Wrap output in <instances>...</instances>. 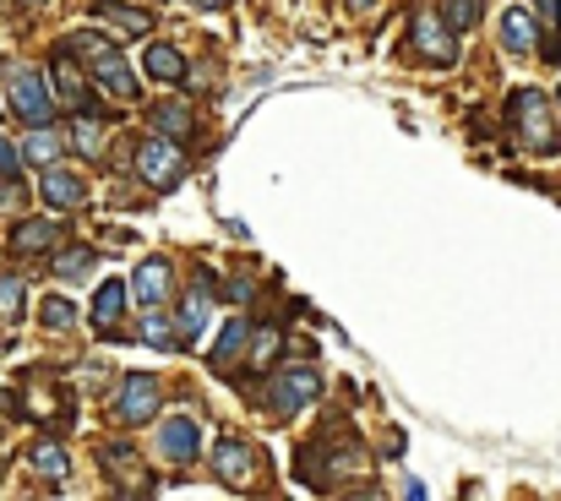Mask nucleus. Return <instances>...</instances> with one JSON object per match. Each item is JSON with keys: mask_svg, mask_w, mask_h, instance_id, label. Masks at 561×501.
<instances>
[{"mask_svg": "<svg viewBox=\"0 0 561 501\" xmlns=\"http://www.w3.org/2000/svg\"><path fill=\"white\" fill-rule=\"evenodd\" d=\"M23 153H28V164L50 170V164L61 159V131H50V121H45V126H39V131L28 137V148H23Z\"/></svg>", "mask_w": 561, "mask_h": 501, "instance_id": "obj_24", "label": "nucleus"}, {"mask_svg": "<svg viewBox=\"0 0 561 501\" xmlns=\"http://www.w3.org/2000/svg\"><path fill=\"white\" fill-rule=\"evenodd\" d=\"M94 23H115L121 34H132V39H142L148 28H153V12H137V7H126V0H94Z\"/></svg>", "mask_w": 561, "mask_h": 501, "instance_id": "obj_16", "label": "nucleus"}, {"mask_svg": "<svg viewBox=\"0 0 561 501\" xmlns=\"http://www.w3.org/2000/svg\"><path fill=\"white\" fill-rule=\"evenodd\" d=\"M148 121H153L164 137H186V131H191V110H186V104H159Z\"/></svg>", "mask_w": 561, "mask_h": 501, "instance_id": "obj_28", "label": "nucleus"}, {"mask_svg": "<svg viewBox=\"0 0 561 501\" xmlns=\"http://www.w3.org/2000/svg\"><path fill=\"white\" fill-rule=\"evenodd\" d=\"M0 208H23V186H17V180H12V186L0 180Z\"/></svg>", "mask_w": 561, "mask_h": 501, "instance_id": "obj_33", "label": "nucleus"}, {"mask_svg": "<svg viewBox=\"0 0 561 501\" xmlns=\"http://www.w3.org/2000/svg\"><path fill=\"white\" fill-rule=\"evenodd\" d=\"M191 7H202V12H213V7H224V0H191Z\"/></svg>", "mask_w": 561, "mask_h": 501, "instance_id": "obj_36", "label": "nucleus"}, {"mask_svg": "<svg viewBox=\"0 0 561 501\" xmlns=\"http://www.w3.org/2000/svg\"><path fill=\"white\" fill-rule=\"evenodd\" d=\"M501 45H507L512 55H528V50L539 45V23H534L528 7H507V12H501Z\"/></svg>", "mask_w": 561, "mask_h": 501, "instance_id": "obj_17", "label": "nucleus"}, {"mask_svg": "<svg viewBox=\"0 0 561 501\" xmlns=\"http://www.w3.org/2000/svg\"><path fill=\"white\" fill-rule=\"evenodd\" d=\"M72 131H77L72 142H77V153H83V159H99V153H104V126H99L88 110L77 115V126H72Z\"/></svg>", "mask_w": 561, "mask_h": 501, "instance_id": "obj_27", "label": "nucleus"}, {"mask_svg": "<svg viewBox=\"0 0 561 501\" xmlns=\"http://www.w3.org/2000/svg\"><path fill=\"white\" fill-rule=\"evenodd\" d=\"M28 7H45V0H28Z\"/></svg>", "mask_w": 561, "mask_h": 501, "instance_id": "obj_38", "label": "nucleus"}, {"mask_svg": "<svg viewBox=\"0 0 561 501\" xmlns=\"http://www.w3.org/2000/svg\"><path fill=\"white\" fill-rule=\"evenodd\" d=\"M88 262H94V251H88V246H72V251H61V256H55V273H61V278H83V273H88Z\"/></svg>", "mask_w": 561, "mask_h": 501, "instance_id": "obj_31", "label": "nucleus"}, {"mask_svg": "<svg viewBox=\"0 0 561 501\" xmlns=\"http://www.w3.org/2000/svg\"><path fill=\"white\" fill-rule=\"evenodd\" d=\"M142 338H148L153 349H175V343H180V327H170L159 311H142Z\"/></svg>", "mask_w": 561, "mask_h": 501, "instance_id": "obj_29", "label": "nucleus"}, {"mask_svg": "<svg viewBox=\"0 0 561 501\" xmlns=\"http://www.w3.org/2000/svg\"><path fill=\"white\" fill-rule=\"evenodd\" d=\"M132 295H137V311H159L164 295H170V262H164V256L137 262V273H132Z\"/></svg>", "mask_w": 561, "mask_h": 501, "instance_id": "obj_13", "label": "nucleus"}, {"mask_svg": "<svg viewBox=\"0 0 561 501\" xmlns=\"http://www.w3.org/2000/svg\"><path fill=\"white\" fill-rule=\"evenodd\" d=\"M7 110L23 115V121H34V126L50 121L55 99H50V88H45V77L34 66H7Z\"/></svg>", "mask_w": 561, "mask_h": 501, "instance_id": "obj_5", "label": "nucleus"}, {"mask_svg": "<svg viewBox=\"0 0 561 501\" xmlns=\"http://www.w3.org/2000/svg\"><path fill=\"white\" fill-rule=\"evenodd\" d=\"M50 77H55V93H61V104L83 115V110H88V77H83V66H77V50H72V45L55 55Z\"/></svg>", "mask_w": 561, "mask_h": 501, "instance_id": "obj_11", "label": "nucleus"}, {"mask_svg": "<svg viewBox=\"0 0 561 501\" xmlns=\"http://www.w3.org/2000/svg\"><path fill=\"white\" fill-rule=\"evenodd\" d=\"M539 17H545V23H561V0H539Z\"/></svg>", "mask_w": 561, "mask_h": 501, "instance_id": "obj_34", "label": "nucleus"}, {"mask_svg": "<svg viewBox=\"0 0 561 501\" xmlns=\"http://www.w3.org/2000/svg\"><path fill=\"white\" fill-rule=\"evenodd\" d=\"M99 463L121 479V485H148V474H142V458H137V447L132 441H110L104 452H99Z\"/></svg>", "mask_w": 561, "mask_h": 501, "instance_id": "obj_20", "label": "nucleus"}, {"mask_svg": "<svg viewBox=\"0 0 561 501\" xmlns=\"http://www.w3.org/2000/svg\"><path fill=\"white\" fill-rule=\"evenodd\" d=\"M409 39H414L420 61H431V66H452L458 61V28L441 17V7H420L414 23H409Z\"/></svg>", "mask_w": 561, "mask_h": 501, "instance_id": "obj_4", "label": "nucleus"}, {"mask_svg": "<svg viewBox=\"0 0 561 501\" xmlns=\"http://www.w3.org/2000/svg\"><path fill=\"white\" fill-rule=\"evenodd\" d=\"M137 175H142V186H153V191H175V186L186 180V153H180L170 137H148V142L137 148Z\"/></svg>", "mask_w": 561, "mask_h": 501, "instance_id": "obj_6", "label": "nucleus"}, {"mask_svg": "<svg viewBox=\"0 0 561 501\" xmlns=\"http://www.w3.org/2000/svg\"><path fill=\"white\" fill-rule=\"evenodd\" d=\"M278 349H284V333L278 327H262V333H251V349H246V360H251V371L262 376L273 360H278Z\"/></svg>", "mask_w": 561, "mask_h": 501, "instance_id": "obj_23", "label": "nucleus"}, {"mask_svg": "<svg viewBox=\"0 0 561 501\" xmlns=\"http://www.w3.org/2000/svg\"><path fill=\"white\" fill-rule=\"evenodd\" d=\"M23 159H28V153H17V148H12V137H0V180H17Z\"/></svg>", "mask_w": 561, "mask_h": 501, "instance_id": "obj_32", "label": "nucleus"}, {"mask_svg": "<svg viewBox=\"0 0 561 501\" xmlns=\"http://www.w3.org/2000/svg\"><path fill=\"white\" fill-rule=\"evenodd\" d=\"M213 468H219V479L235 485V490H257V479H262V458H257V447L240 441V436H224V441L213 447Z\"/></svg>", "mask_w": 561, "mask_h": 501, "instance_id": "obj_8", "label": "nucleus"}, {"mask_svg": "<svg viewBox=\"0 0 561 501\" xmlns=\"http://www.w3.org/2000/svg\"><path fill=\"white\" fill-rule=\"evenodd\" d=\"M39 197H45L50 208H61V213H66V208H83V202H88V186H83L77 175H66V170H55V164H50V170L39 175Z\"/></svg>", "mask_w": 561, "mask_h": 501, "instance_id": "obj_15", "label": "nucleus"}, {"mask_svg": "<svg viewBox=\"0 0 561 501\" xmlns=\"http://www.w3.org/2000/svg\"><path fill=\"white\" fill-rule=\"evenodd\" d=\"M441 17L452 28H474L479 23V0H441Z\"/></svg>", "mask_w": 561, "mask_h": 501, "instance_id": "obj_30", "label": "nucleus"}, {"mask_svg": "<svg viewBox=\"0 0 561 501\" xmlns=\"http://www.w3.org/2000/svg\"><path fill=\"white\" fill-rule=\"evenodd\" d=\"M66 240V218H28L12 229V251L17 256H39V251H55Z\"/></svg>", "mask_w": 561, "mask_h": 501, "instance_id": "obj_12", "label": "nucleus"}, {"mask_svg": "<svg viewBox=\"0 0 561 501\" xmlns=\"http://www.w3.org/2000/svg\"><path fill=\"white\" fill-rule=\"evenodd\" d=\"M28 463H34L45 479H55V485L72 474V458H66V447H61V441H34V447H28Z\"/></svg>", "mask_w": 561, "mask_h": 501, "instance_id": "obj_22", "label": "nucleus"}, {"mask_svg": "<svg viewBox=\"0 0 561 501\" xmlns=\"http://www.w3.org/2000/svg\"><path fill=\"white\" fill-rule=\"evenodd\" d=\"M159 447H164L170 463H191V458L202 452V430H197V419H191V414H170L164 430H159Z\"/></svg>", "mask_w": 561, "mask_h": 501, "instance_id": "obj_14", "label": "nucleus"}, {"mask_svg": "<svg viewBox=\"0 0 561 501\" xmlns=\"http://www.w3.org/2000/svg\"><path fill=\"white\" fill-rule=\"evenodd\" d=\"M246 349H251V322L229 316V322H224V333H219V343H213V354H208L213 376H235V365L246 360Z\"/></svg>", "mask_w": 561, "mask_h": 501, "instance_id": "obj_10", "label": "nucleus"}, {"mask_svg": "<svg viewBox=\"0 0 561 501\" xmlns=\"http://www.w3.org/2000/svg\"><path fill=\"white\" fill-rule=\"evenodd\" d=\"M142 72H148L153 83H186V55H180L175 45H148V50H142Z\"/></svg>", "mask_w": 561, "mask_h": 501, "instance_id": "obj_19", "label": "nucleus"}, {"mask_svg": "<svg viewBox=\"0 0 561 501\" xmlns=\"http://www.w3.org/2000/svg\"><path fill=\"white\" fill-rule=\"evenodd\" d=\"M164 409V381L159 376H126L121 381V398H115V414L126 419V425H142V419H153Z\"/></svg>", "mask_w": 561, "mask_h": 501, "instance_id": "obj_9", "label": "nucleus"}, {"mask_svg": "<svg viewBox=\"0 0 561 501\" xmlns=\"http://www.w3.org/2000/svg\"><path fill=\"white\" fill-rule=\"evenodd\" d=\"M365 468L371 463H365L360 441H349V436H327V441H316V447L300 452V479L311 490H333L344 479H365Z\"/></svg>", "mask_w": 561, "mask_h": 501, "instance_id": "obj_1", "label": "nucleus"}, {"mask_svg": "<svg viewBox=\"0 0 561 501\" xmlns=\"http://www.w3.org/2000/svg\"><path fill=\"white\" fill-rule=\"evenodd\" d=\"M66 45H72L77 55H88V66H94V83H99L110 99H121V104H126V99H137V77H132V66L121 61V50H115L104 34H99V39H94V34H72Z\"/></svg>", "mask_w": 561, "mask_h": 501, "instance_id": "obj_3", "label": "nucleus"}, {"mask_svg": "<svg viewBox=\"0 0 561 501\" xmlns=\"http://www.w3.org/2000/svg\"><path fill=\"white\" fill-rule=\"evenodd\" d=\"M507 121L528 153H561V126L550 121V99L539 88H518L507 104Z\"/></svg>", "mask_w": 561, "mask_h": 501, "instance_id": "obj_2", "label": "nucleus"}, {"mask_svg": "<svg viewBox=\"0 0 561 501\" xmlns=\"http://www.w3.org/2000/svg\"><path fill=\"white\" fill-rule=\"evenodd\" d=\"M28 305V284L12 278V273H0V322H17Z\"/></svg>", "mask_w": 561, "mask_h": 501, "instance_id": "obj_26", "label": "nucleus"}, {"mask_svg": "<svg viewBox=\"0 0 561 501\" xmlns=\"http://www.w3.org/2000/svg\"><path fill=\"white\" fill-rule=\"evenodd\" d=\"M322 398V376L311 371V365H300V371H278L273 376V387H267V409H273V419H295L306 403H316Z\"/></svg>", "mask_w": 561, "mask_h": 501, "instance_id": "obj_7", "label": "nucleus"}, {"mask_svg": "<svg viewBox=\"0 0 561 501\" xmlns=\"http://www.w3.org/2000/svg\"><path fill=\"white\" fill-rule=\"evenodd\" d=\"M0 479H7V458H0Z\"/></svg>", "mask_w": 561, "mask_h": 501, "instance_id": "obj_37", "label": "nucleus"}, {"mask_svg": "<svg viewBox=\"0 0 561 501\" xmlns=\"http://www.w3.org/2000/svg\"><path fill=\"white\" fill-rule=\"evenodd\" d=\"M349 7H354V12H376V0H349Z\"/></svg>", "mask_w": 561, "mask_h": 501, "instance_id": "obj_35", "label": "nucleus"}, {"mask_svg": "<svg viewBox=\"0 0 561 501\" xmlns=\"http://www.w3.org/2000/svg\"><path fill=\"white\" fill-rule=\"evenodd\" d=\"M202 322H208V278L180 300V311H175V327H180V343H197V333H202Z\"/></svg>", "mask_w": 561, "mask_h": 501, "instance_id": "obj_21", "label": "nucleus"}, {"mask_svg": "<svg viewBox=\"0 0 561 501\" xmlns=\"http://www.w3.org/2000/svg\"><path fill=\"white\" fill-rule=\"evenodd\" d=\"M121 311H126V284H121V278H104V284H99V300H94V333L115 338V333H121Z\"/></svg>", "mask_w": 561, "mask_h": 501, "instance_id": "obj_18", "label": "nucleus"}, {"mask_svg": "<svg viewBox=\"0 0 561 501\" xmlns=\"http://www.w3.org/2000/svg\"><path fill=\"white\" fill-rule=\"evenodd\" d=\"M39 322H45L50 333H66V327H77V305H72L66 295H45V305H39Z\"/></svg>", "mask_w": 561, "mask_h": 501, "instance_id": "obj_25", "label": "nucleus"}]
</instances>
